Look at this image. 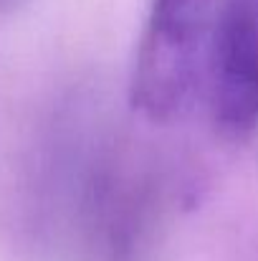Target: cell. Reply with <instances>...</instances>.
Listing matches in <instances>:
<instances>
[{
	"label": "cell",
	"mask_w": 258,
	"mask_h": 261,
	"mask_svg": "<svg viewBox=\"0 0 258 261\" xmlns=\"http://www.w3.org/2000/svg\"><path fill=\"white\" fill-rule=\"evenodd\" d=\"M210 89L218 127L248 137L258 127V0H220Z\"/></svg>",
	"instance_id": "7a4b0ae2"
},
{
	"label": "cell",
	"mask_w": 258,
	"mask_h": 261,
	"mask_svg": "<svg viewBox=\"0 0 258 261\" xmlns=\"http://www.w3.org/2000/svg\"><path fill=\"white\" fill-rule=\"evenodd\" d=\"M220 0H152L137 48L132 101L155 122L177 117L210 76Z\"/></svg>",
	"instance_id": "6da1fadb"
}]
</instances>
